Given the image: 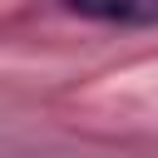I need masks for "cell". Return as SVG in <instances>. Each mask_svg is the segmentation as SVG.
Instances as JSON below:
<instances>
[{"instance_id":"1","label":"cell","mask_w":158,"mask_h":158,"mask_svg":"<svg viewBox=\"0 0 158 158\" xmlns=\"http://www.w3.org/2000/svg\"><path fill=\"white\" fill-rule=\"evenodd\" d=\"M64 5L104 25H158V0H64Z\"/></svg>"}]
</instances>
